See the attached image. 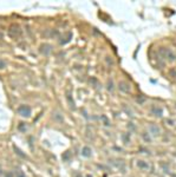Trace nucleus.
<instances>
[{"mask_svg":"<svg viewBox=\"0 0 176 177\" xmlns=\"http://www.w3.org/2000/svg\"><path fill=\"white\" fill-rule=\"evenodd\" d=\"M88 177H92V176H88Z\"/></svg>","mask_w":176,"mask_h":177,"instance_id":"20","label":"nucleus"},{"mask_svg":"<svg viewBox=\"0 0 176 177\" xmlns=\"http://www.w3.org/2000/svg\"><path fill=\"white\" fill-rule=\"evenodd\" d=\"M17 177H25V175H24L23 171H18L17 172Z\"/></svg>","mask_w":176,"mask_h":177,"instance_id":"17","label":"nucleus"},{"mask_svg":"<svg viewBox=\"0 0 176 177\" xmlns=\"http://www.w3.org/2000/svg\"><path fill=\"white\" fill-rule=\"evenodd\" d=\"M20 33H21V30H20V27H19L18 25H13V26H11L10 34H11L12 37H18Z\"/></svg>","mask_w":176,"mask_h":177,"instance_id":"4","label":"nucleus"},{"mask_svg":"<svg viewBox=\"0 0 176 177\" xmlns=\"http://www.w3.org/2000/svg\"><path fill=\"white\" fill-rule=\"evenodd\" d=\"M5 177H13V172H12V171H7V172L5 174Z\"/></svg>","mask_w":176,"mask_h":177,"instance_id":"16","label":"nucleus"},{"mask_svg":"<svg viewBox=\"0 0 176 177\" xmlns=\"http://www.w3.org/2000/svg\"><path fill=\"white\" fill-rule=\"evenodd\" d=\"M0 175H1V168H0Z\"/></svg>","mask_w":176,"mask_h":177,"instance_id":"19","label":"nucleus"},{"mask_svg":"<svg viewBox=\"0 0 176 177\" xmlns=\"http://www.w3.org/2000/svg\"><path fill=\"white\" fill-rule=\"evenodd\" d=\"M118 89H119L121 91H123V92H129V91H130V85L125 82H121L119 83Z\"/></svg>","mask_w":176,"mask_h":177,"instance_id":"6","label":"nucleus"},{"mask_svg":"<svg viewBox=\"0 0 176 177\" xmlns=\"http://www.w3.org/2000/svg\"><path fill=\"white\" fill-rule=\"evenodd\" d=\"M13 149L15 150V151H17V155H18V156H20V157H23V158H26V155H25V153H24V152H23L21 150L19 149L18 146H15V145H14Z\"/></svg>","mask_w":176,"mask_h":177,"instance_id":"10","label":"nucleus"},{"mask_svg":"<svg viewBox=\"0 0 176 177\" xmlns=\"http://www.w3.org/2000/svg\"><path fill=\"white\" fill-rule=\"evenodd\" d=\"M108 90H109V91H112V90H113V83H112V80H111V79H109Z\"/></svg>","mask_w":176,"mask_h":177,"instance_id":"13","label":"nucleus"},{"mask_svg":"<svg viewBox=\"0 0 176 177\" xmlns=\"http://www.w3.org/2000/svg\"><path fill=\"white\" fill-rule=\"evenodd\" d=\"M171 73H173V74H175V76H176V70H175V71H171Z\"/></svg>","mask_w":176,"mask_h":177,"instance_id":"18","label":"nucleus"},{"mask_svg":"<svg viewBox=\"0 0 176 177\" xmlns=\"http://www.w3.org/2000/svg\"><path fill=\"white\" fill-rule=\"evenodd\" d=\"M82 155H83L84 157H90V156H91V149H90L89 146H84V148L82 149Z\"/></svg>","mask_w":176,"mask_h":177,"instance_id":"9","label":"nucleus"},{"mask_svg":"<svg viewBox=\"0 0 176 177\" xmlns=\"http://www.w3.org/2000/svg\"><path fill=\"white\" fill-rule=\"evenodd\" d=\"M52 51V46L50 44H41L39 47V52L41 55H49Z\"/></svg>","mask_w":176,"mask_h":177,"instance_id":"3","label":"nucleus"},{"mask_svg":"<svg viewBox=\"0 0 176 177\" xmlns=\"http://www.w3.org/2000/svg\"><path fill=\"white\" fill-rule=\"evenodd\" d=\"M71 37H72V34H71V33H66V37H65V38H63L64 40L60 41V44H66L68 41L71 40Z\"/></svg>","mask_w":176,"mask_h":177,"instance_id":"11","label":"nucleus"},{"mask_svg":"<svg viewBox=\"0 0 176 177\" xmlns=\"http://www.w3.org/2000/svg\"><path fill=\"white\" fill-rule=\"evenodd\" d=\"M5 67H6V63H5L2 59H0V70H1V68H5Z\"/></svg>","mask_w":176,"mask_h":177,"instance_id":"15","label":"nucleus"},{"mask_svg":"<svg viewBox=\"0 0 176 177\" xmlns=\"http://www.w3.org/2000/svg\"><path fill=\"white\" fill-rule=\"evenodd\" d=\"M160 53L164 57V58H168L169 60H175L176 59V55L175 53H173L170 50H168V49H161L160 50Z\"/></svg>","mask_w":176,"mask_h":177,"instance_id":"2","label":"nucleus"},{"mask_svg":"<svg viewBox=\"0 0 176 177\" xmlns=\"http://www.w3.org/2000/svg\"><path fill=\"white\" fill-rule=\"evenodd\" d=\"M19 131H25L26 130V126H25V123H20V125H19Z\"/></svg>","mask_w":176,"mask_h":177,"instance_id":"14","label":"nucleus"},{"mask_svg":"<svg viewBox=\"0 0 176 177\" xmlns=\"http://www.w3.org/2000/svg\"><path fill=\"white\" fill-rule=\"evenodd\" d=\"M150 131H151V134L155 135V136H158V135H160V128H158L157 125L151 124V125H150Z\"/></svg>","mask_w":176,"mask_h":177,"instance_id":"8","label":"nucleus"},{"mask_svg":"<svg viewBox=\"0 0 176 177\" xmlns=\"http://www.w3.org/2000/svg\"><path fill=\"white\" fill-rule=\"evenodd\" d=\"M18 113L23 117H28L31 115V108L28 105H21L18 108Z\"/></svg>","mask_w":176,"mask_h":177,"instance_id":"1","label":"nucleus"},{"mask_svg":"<svg viewBox=\"0 0 176 177\" xmlns=\"http://www.w3.org/2000/svg\"><path fill=\"white\" fill-rule=\"evenodd\" d=\"M151 112L155 115V116H157V117H161L163 115V110H162V108H160V106H152L151 108Z\"/></svg>","mask_w":176,"mask_h":177,"instance_id":"5","label":"nucleus"},{"mask_svg":"<svg viewBox=\"0 0 176 177\" xmlns=\"http://www.w3.org/2000/svg\"><path fill=\"white\" fill-rule=\"evenodd\" d=\"M143 139H144L145 142H150V140H151V138H150L148 132H144V134H143Z\"/></svg>","mask_w":176,"mask_h":177,"instance_id":"12","label":"nucleus"},{"mask_svg":"<svg viewBox=\"0 0 176 177\" xmlns=\"http://www.w3.org/2000/svg\"><path fill=\"white\" fill-rule=\"evenodd\" d=\"M137 166L139 168V169H143V170H148L149 169V164L147 163V162H144V161H137Z\"/></svg>","mask_w":176,"mask_h":177,"instance_id":"7","label":"nucleus"}]
</instances>
